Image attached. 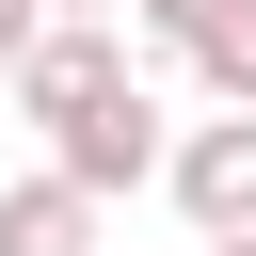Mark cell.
<instances>
[{"label": "cell", "mask_w": 256, "mask_h": 256, "mask_svg": "<svg viewBox=\"0 0 256 256\" xmlns=\"http://www.w3.org/2000/svg\"><path fill=\"white\" fill-rule=\"evenodd\" d=\"M112 80H128V32H112V16H48V32H32V64H16L0 96H16L32 128H80Z\"/></svg>", "instance_id": "cell-1"}, {"label": "cell", "mask_w": 256, "mask_h": 256, "mask_svg": "<svg viewBox=\"0 0 256 256\" xmlns=\"http://www.w3.org/2000/svg\"><path fill=\"white\" fill-rule=\"evenodd\" d=\"M48 160H64V176H80L96 208H112V192H144V176H160L176 144H160V96H144V80H112V96L80 112V128H48Z\"/></svg>", "instance_id": "cell-2"}, {"label": "cell", "mask_w": 256, "mask_h": 256, "mask_svg": "<svg viewBox=\"0 0 256 256\" xmlns=\"http://www.w3.org/2000/svg\"><path fill=\"white\" fill-rule=\"evenodd\" d=\"M160 192H176L192 224H256V96H224V128H192V144L160 160Z\"/></svg>", "instance_id": "cell-3"}, {"label": "cell", "mask_w": 256, "mask_h": 256, "mask_svg": "<svg viewBox=\"0 0 256 256\" xmlns=\"http://www.w3.org/2000/svg\"><path fill=\"white\" fill-rule=\"evenodd\" d=\"M0 256H96V192L48 160V176H16L0 192Z\"/></svg>", "instance_id": "cell-4"}, {"label": "cell", "mask_w": 256, "mask_h": 256, "mask_svg": "<svg viewBox=\"0 0 256 256\" xmlns=\"http://www.w3.org/2000/svg\"><path fill=\"white\" fill-rule=\"evenodd\" d=\"M176 64H192L208 96H256V0H224V16H208V32L176 48Z\"/></svg>", "instance_id": "cell-5"}, {"label": "cell", "mask_w": 256, "mask_h": 256, "mask_svg": "<svg viewBox=\"0 0 256 256\" xmlns=\"http://www.w3.org/2000/svg\"><path fill=\"white\" fill-rule=\"evenodd\" d=\"M128 16H144V32H160V48H192V32H208V16H224V0H128Z\"/></svg>", "instance_id": "cell-6"}, {"label": "cell", "mask_w": 256, "mask_h": 256, "mask_svg": "<svg viewBox=\"0 0 256 256\" xmlns=\"http://www.w3.org/2000/svg\"><path fill=\"white\" fill-rule=\"evenodd\" d=\"M32 32H48V0H0V80L32 64Z\"/></svg>", "instance_id": "cell-7"}, {"label": "cell", "mask_w": 256, "mask_h": 256, "mask_svg": "<svg viewBox=\"0 0 256 256\" xmlns=\"http://www.w3.org/2000/svg\"><path fill=\"white\" fill-rule=\"evenodd\" d=\"M208 256H256V224H208Z\"/></svg>", "instance_id": "cell-8"}, {"label": "cell", "mask_w": 256, "mask_h": 256, "mask_svg": "<svg viewBox=\"0 0 256 256\" xmlns=\"http://www.w3.org/2000/svg\"><path fill=\"white\" fill-rule=\"evenodd\" d=\"M48 16H112V0H48Z\"/></svg>", "instance_id": "cell-9"}]
</instances>
